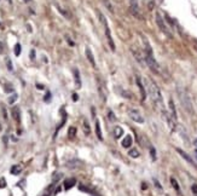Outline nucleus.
<instances>
[{
  "instance_id": "9b49d317",
  "label": "nucleus",
  "mask_w": 197,
  "mask_h": 196,
  "mask_svg": "<svg viewBox=\"0 0 197 196\" xmlns=\"http://www.w3.org/2000/svg\"><path fill=\"white\" fill-rule=\"evenodd\" d=\"M74 79H75V86L76 88H80L81 87V77H80V73H79V70L75 68L74 69Z\"/></svg>"
},
{
  "instance_id": "423d86ee",
  "label": "nucleus",
  "mask_w": 197,
  "mask_h": 196,
  "mask_svg": "<svg viewBox=\"0 0 197 196\" xmlns=\"http://www.w3.org/2000/svg\"><path fill=\"white\" fill-rule=\"evenodd\" d=\"M128 114L131 116V119H132L134 122H138V124H143L144 122V117L141 116V114L136 110V109H129L128 110Z\"/></svg>"
},
{
  "instance_id": "f8f14e48",
  "label": "nucleus",
  "mask_w": 197,
  "mask_h": 196,
  "mask_svg": "<svg viewBox=\"0 0 197 196\" xmlns=\"http://www.w3.org/2000/svg\"><path fill=\"white\" fill-rule=\"evenodd\" d=\"M75 183H76L75 178H70V179L64 180V189H65V190H69L70 188H73V187H74Z\"/></svg>"
},
{
  "instance_id": "9d476101",
  "label": "nucleus",
  "mask_w": 197,
  "mask_h": 196,
  "mask_svg": "<svg viewBox=\"0 0 197 196\" xmlns=\"http://www.w3.org/2000/svg\"><path fill=\"white\" fill-rule=\"evenodd\" d=\"M177 151L179 153V155L181 156V158H183V159H185V160H186L189 163H191L192 166H196V163L193 162V160H192V159H191L190 156H189V155H188L185 151H184V150H181V149H179V148H178V149H177Z\"/></svg>"
},
{
  "instance_id": "e433bc0d",
  "label": "nucleus",
  "mask_w": 197,
  "mask_h": 196,
  "mask_svg": "<svg viewBox=\"0 0 197 196\" xmlns=\"http://www.w3.org/2000/svg\"><path fill=\"white\" fill-rule=\"evenodd\" d=\"M195 158H196V160H197V148H196V150H195Z\"/></svg>"
},
{
  "instance_id": "72a5a7b5",
  "label": "nucleus",
  "mask_w": 197,
  "mask_h": 196,
  "mask_svg": "<svg viewBox=\"0 0 197 196\" xmlns=\"http://www.w3.org/2000/svg\"><path fill=\"white\" fill-rule=\"evenodd\" d=\"M50 97H51V95H50V92H47V95L45 97V102H50Z\"/></svg>"
},
{
  "instance_id": "4c0bfd02",
  "label": "nucleus",
  "mask_w": 197,
  "mask_h": 196,
  "mask_svg": "<svg viewBox=\"0 0 197 196\" xmlns=\"http://www.w3.org/2000/svg\"><path fill=\"white\" fill-rule=\"evenodd\" d=\"M193 143H195V147L197 148V139H195V142H193Z\"/></svg>"
},
{
  "instance_id": "4be33fe9",
  "label": "nucleus",
  "mask_w": 197,
  "mask_h": 196,
  "mask_svg": "<svg viewBox=\"0 0 197 196\" xmlns=\"http://www.w3.org/2000/svg\"><path fill=\"white\" fill-rule=\"evenodd\" d=\"M75 135H76V128L74 127V126H71L70 128H69V132H68V137L71 139V138H74L75 137Z\"/></svg>"
},
{
  "instance_id": "bb28decb",
  "label": "nucleus",
  "mask_w": 197,
  "mask_h": 196,
  "mask_svg": "<svg viewBox=\"0 0 197 196\" xmlns=\"http://www.w3.org/2000/svg\"><path fill=\"white\" fill-rule=\"evenodd\" d=\"M16 99H17V95H14V96H11V97L9 98V103H10V104H12V103H14V102H15Z\"/></svg>"
},
{
  "instance_id": "473e14b6",
  "label": "nucleus",
  "mask_w": 197,
  "mask_h": 196,
  "mask_svg": "<svg viewBox=\"0 0 197 196\" xmlns=\"http://www.w3.org/2000/svg\"><path fill=\"white\" fill-rule=\"evenodd\" d=\"M34 57H35V51H34V50H32V51H30V58H32V59H34Z\"/></svg>"
},
{
  "instance_id": "2eb2a0df",
  "label": "nucleus",
  "mask_w": 197,
  "mask_h": 196,
  "mask_svg": "<svg viewBox=\"0 0 197 196\" xmlns=\"http://www.w3.org/2000/svg\"><path fill=\"white\" fill-rule=\"evenodd\" d=\"M122 133H123L122 127L116 126V127L114 128V136H115V138H116V139H117V138H120V137H122Z\"/></svg>"
},
{
  "instance_id": "c85d7f7f",
  "label": "nucleus",
  "mask_w": 197,
  "mask_h": 196,
  "mask_svg": "<svg viewBox=\"0 0 197 196\" xmlns=\"http://www.w3.org/2000/svg\"><path fill=\"white\" fill-rule=\"evenodd\" d=\"M191 190H192L193 196H197V184H193V185H192V188H191Z\"/></svg>"
},
{
  "instance_id": "cd10ccee",
  "label": "nucleus",
  "mask_w": 197,
  "mask_h": 196,
  "mask_svg": "<svg viewBox=\"0 0 197 196\" xmlns=\"http://www.w3.org/2000/svg\"><path fill=\"white\" fill-rule=\"evenodd\" d=\"M109 120H110V121H115V120H116V117H115V115H114V113H113L111 110L109 111Z\"/></svg>"
},
{
  "instance_id": "412c9836",
  "label": "nucleus",
  "mask_w": 197,
  "mask_h": 196,
  "mask_svg": "<svg viewBox=\"0 0 197 196\" xmlns=\"http://www.w3.org/2000/svg\"><path fill=\"white\" fill-rule=\"evenodd\" d=\"M12 115H14V117H15V120L19 121V109H18L17 107H15L14 109H12Z\"/></svg>"
},
{
  "instance_id": "f03ea898",
  "label": "nucleus",
  "mask_w": 197,
  "mask_h": 196,
  "mask_svg": "<svg viewBox=\"0 0 197 196\" xmlns=\"http://www.w3.org/2000/svg\"><path fill=\"white\" fill-rule=\"evenodd\" d=\"M145 46H146V55H145V62H146V64L149 65V68L155 73V74H159V69H160V67H159V64H157V62H156V59L154 58V55H152V51H151V47H150V45L148 44V41L145 40Z\"/></svg>"
},
{
  "instance_id": "c9c22d12",
  "label": "nucleus",
  "mask_w": 197,
  "mask_h": 196,
  "mask_svg": "<svg viewBox=\"0 0 197 196\" xmlns=\"http://www.w3.org/2000/svg\"><path fill=\"white\" fill-rule=\"evenodd\" d=\"M3 48H4V45H3L1 43H0V52H1V51H3Z\"/></svg>"
},
{
  "instance_id": "1a4fd4ad",
  "label": "nucleus",
  "mask_w": 197,
  "mask_h": 196,
  "mask_svg": "<svg viewBox=\"0 0 197 196\" xmlns=\"http://www.w3.org/2000/svg\"><path fill=\"white\" fill-rule=\"evenodd\" d=\"M168 104H169V111H170V115H172V119L177 121V110H175V106H174V102L172 98L169 99Z\"/></svg>"
},
{
  "instance_id": "ddd939ff",
  "label": "nucleus",
  "mask_w": 197,
  "mask_h": 196,
  "mask_svg": "<svg viewBox=\"0 0 197 196\" xmlns=\"http://www.w3.org/2000/svg\"><path fill=\"white\" fill-rule=\"evenodd\" d=\"M86 57H87V59L89 61V63L93 65V67H96V61H95V57H93V54L91 52V50L89 48H86Z\"/></svg>"
},
{
  "instance_id": "b1692460",
  "label": "nucleus",
  "mask_w": 197,
  "mask_h": 196,
  "mask_svg": "<svg viewBox=\"0 0 197 196\" xmlns=\"http://www.w3.org/2000/svg\"><path fill=\"white\" fill-rule=\"evenodd\" d=\"M129 156H131V158H134V159H137L138 158V156H139V151L137 150V149H132V150H131L129 153Z\"/></svg>"
},
{
  "instance_id": "39448f33",
  "label": "nucleus",
  "mask_w": 197,
  "mask_h": 196,
  "mask_svg": "<svg viewBox=\"0 0 197 196\" xmlns=\"http://www.w3.org/2000/svg\"><path fill=\"white\" fill-rule=\"evenodd\" d=\"M180 102H181L183 107L185 108L186 111H189V113L192 111V104H191V101H190V98L186 93H183V95L180 93Z\"/></svg>"
},
{
  "instance_id": "20e7f679",
  "label": "nucleus",
  "mask_w": 197,
  "mask_h": 196,
  "mask_svg": "<svg viewBox=\"0 0 197 196\" xmlns=\"http://www.w3.org/2000/svg\"><path fill=\"white\" fill-rule=\"evenodd\" d=\"M156 23H157V25H159V28L161 29V32H162L163 34H166V35H167V36H169V38H172V34H170V32L168 30L167 25H166V23H165L163 18L161 17V15H160V14H156Z\"/></svg>"
},
{
  "instance_id": "393cba45",
  "label": "nucleus",
  "mask_w": 197,
  "mask_h": 196,
  "mask_svg": "<svg viewBox=\"0 0 197 196\" xmlns=\"http://www.w3.org/2000/svg\"><path fill=\"white\" fill-rule=\"evenodd\" d=\"M15 55H16V56H19V55H21V45H19V44H16V45H15Z\"/></svg>"
},
{
  "instance_id": "f257e3e1",
  "label": "nucleus",
  "mask_w": 197,
  "mask_h": 196,
  "mask_svg": "<svg viewBox=\"0 0 197 196\" xmlns=\"http://www.w3.org/2000/svg\"><path fill=\"white\" fill-rule=\"evenodd\" d=\"M144 86H145V90H146V93L150 96V98L157 104L159 107H161L162 109L165 108L163 107V98H162V93L157 86L155 84V81L150 80L149 77H144Z\"/></svg>"
},
{
  "instance_id": "0eeeda50",
  "label": "nucleus",
  "mask_w": 197,
  "mask_h": 196,
  "mask_svg": "<svg viewBox=\"0 0 197 196\" xmlns=\"http://www.w3.org/2000/svg\"><path fill=\"white\" fill-rule=\"evenodd\" d=\"M137 85H138V87H139V91H140V96H141V101H145V98H146V90H145V86H144V82L141 81V79L140 77H138L137 76Z\"/></svg>"
},
{
  "instance_id": "2f4dec72",
  "label": "nucleus",
  "mask_w": 197,
  "mask_h": 196,
  "mask_svg": "<svg viewBox=\"0 0 197 196\" xmlns=\"http://www.w3.org/2000/svg\"><path fill=\"white\" fill-rule=\"evenodd\" d=\"M154 182H155V184H156V187H157V188H159V189H162V187L160 185V183H159V182H157L156 179H154Z\"/></svg>"
},
{
  "instance_id": "f704fd0d",
  "label": "nucleus",
  "mask_w": 197,
  "mask_h": 196,
  "mask_svg": "<svg viewBox=\"0 0 197 196\" xmlns=\"http://www.w3.org/2000/svg\"><path fill=\"white\" fill-rule=\"evenodd\" d=\"M77 99H79V98H77V95H73V101H74V102H76Z\"/></svg>"
},
{
  "instance_id": "5701e85b",
  "label": "nucleus",
  "mask_w": 197,
  "mask_h": 196,
  "mask_svg": "<svg viewBox=\"0 0 197 196\" xmlns=\"http://www.w3.org/2000/svg\"><path fill=\"white\" fill-rule=\"evenodd\" d=\"M5 63H6V67H7L9 72H12V70H14V67H12V62H11V59H10L9 57L5 58Z\"/></svg>"
},
{
  "instance_id": "f3484780",
  "label": "nucleus",
  "mask_w": 197,
  "mask_h": 196,
  "mask_svg": "<svg viewBox=\"0 0 197 196\" xmlns=\"http://www.w3.org/2000/svg\"><path fill=\"white\" fill-rule=\"evenodd\" d=\"M96 133H97L98 139H99V140H103V136H102V132H100V124H99L98 120L96 121Z\"/></svg>"
},
{
  "instance_id": "a878e982",
  "label": "nucleus",
  "mask_w": 197,
  "mask_h": 196,
  "mask_svg": "<svg viewBox=\"0 0 197 196\" xmlns=\"http://www.w3.org/2000/svg\"><path fill=\"white\" fill-rule=\"evenodd\" d=\"M150 154H151V156H152V160H156V151H155L154 147L150 148Z\"/></svg>"
},
{
  "instance_id": "dca6fc26",
  "label": "nucleus",
  "mask_w": 197,
  "mask_h": 196,
  "mask_svg": "<svg viewBox=\"0 0 197 196\" xmlns=\"http://www.w3.org/2000/svg\"><path fill=\"white\" fill-rule=\"evenodd\" d=\"M170 183H172V185H173V188L175 189V191L178 192V195L181 196V191H180V188H179V184H178L177 179H175V178H170Z\"/></svg>"
},
{
  "instance_id": "6ab92c4d",
  "label": "nucleus",
  "mask_w": 197,
  "mask_h": 196,
  "mask_svg": "<svg viewBox=\"0 0 197 196\" xmlns=\"http://www.w3.org/2000/svg\"><path fill=\"white\" fill-rule=\"evenodd\" d=\"M84 132L87 136L91 133V127H89V124H88V121L86 119H84Z\"/></svg>"
},
{
  "instance_id": "4468645a",
  "label": "nucleus",
  "mask_w": 197,
  "mask_h": 196,
  "mask_svg": "<svg viewBox=\"0 0 197 196\" xmlns=\"http://www.w3.org/2000/svg\"><path fill=\"white\" fill-rule=\"evenodd\" d=\"M122 147H123V148L132 147V137H131V136H126V137L122 139Z\"/></svg>"
},
{
  "instance_id": "6e6552de",
  "label": "nucleus",
  "mask_w": 197,
  "mask_h": 196,
  "mask_svg": "<svg viewBox=\"0 0 197 196\" xmlns=\"http://www.w3.org/2000/svg\"><path fill=\"white\" fill-rule=\"evenodd\" d=\"M129 9H131V12L136 17H139V7H138L137 0H129Z\"/></svg>"
},
{
  "instance_id": "7c9ffc66",
  "label": "nucleus",
  "mask_w": 197,
  "mask_h": 196,
  "mask_svg": "<svg viewBox=\"0 0 197 196\" xmlns=\"http://www.w3.org/2000/svg\"><path fill=\"white\" fill-rule=\"evenodd\" d=\"M61 177H62V174H61V173H57V174H56V177H53V182L56 183V182H57V180H58Z\"/></svg>"
},
{
  "instance_id": "c756f323",
  "label": "nucleus",
  "mask_w": 197,
  "mask_h": 196,
  "mask_svg": "<svg viewBox=\"0 0 197 196\" xmlns=\"http://www.w3.org/2000/svg\"><path fill=\"white\" fill-rule=\"evenodd\" d=\"M5 187H6V182L4 179H1L0 180V188H5Z\"/></svg>"
},
{
  "instance_id": "7ed1b4c3",
  "label": "nucleus",
  "mask_w": 197,
  "mask_h": 196,
  "mask_svg": "<svg viewBox=\"0 0 197 196\" xmlns=\"http://www.w3.org/2000/svg\"><path fill=\"white\" fill-rule=\"evenodd\" d=\"M97 15H98V17H99L102 24L104 25V29H105V36H107V39H108L109 46H110V48H111L113 51H115V43H114V40H113V36H111V33H110V28H109V25H108V22H107L105 16H104L99 10H97Z\"/></svg>"
},
{
  "instance_id": "a211bd4d",
  "label": "nucleus",
  "mask_w": 197,
  "mask_h": 196,
  "mask_svg": "<svg viewBox=\"0 0 197 196\" xmlns=\"http://www.w3.org/2000/svg\"><path fill=\"white\" fill-rule=\"evenodd\" d=\"M21 172H22V166H19V165H15L14 167L11 168V173H12V174H16V176H17V174H19Z\"/></svg>"
},
{
  "instance_id": "aec40b11",
  "label": "nucleus",
  "mask_w": 197,
  "mask_h": 196,
  "mask_svg": "<svg viewBox=\"0 0 197 196\" xmlns=\"http://www.w3.org/2000/svg\"><path fill=\"white\" fill-rule=\"evenodd\" d=\"M103 3H104V5H105V7L109 10V12L114 14V7H113V5H111V3L109 1V0H103Z\"/></svg>"
}]
</instances>
